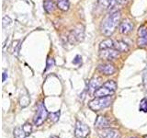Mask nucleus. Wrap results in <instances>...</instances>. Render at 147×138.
<instances>
[{
  "label": "nucleus",
  "mask_w": 147,
  "mask_h": 138,
  "mask_svg": "<svg viewBox=\"0 0 147 138\" xmlns=\"http://www.w3.org/2000/svg\"><path fill=\"white\" fill-rule=\"evenodd\" d=\"M119 55V52L115 48L103 49V50H100V52H99L100 58L103 60H108V61L118 58Z\"/></svg>",
  "instance_id": "nucleus-6"
},
{
  "label": "nucleus",
  "mask_w": 147,
  "mask_h": 138,
  "mask_svg": "<svg viewBox=\"0 0 147 138\" xmlns=\"http://www.w3.org/2000/svg\"><path fill=\"white\" fill-rule=\"evenodd\" d=\"M99 138H121V133L116 129L104 128L98 131Z\"/></svg>",
  "instance_id": "nucleus-8"
},
{
  "label": "nucleus",
  "mask_w": 147,
  "mask_h": 138,
  "mask_svg": "<svg viewBox=\"0 0 147 138\" xmlns=\"http://www.w3.org/2000/svg\"><path fill=\"white\" fill-rule=\"evenodd\" d=\"M22 128H23V130L25 131V133H26V135H30L31 133V131H32V127H31V124L30 123V122H26L24 125L22 126Z\"/></svg>",
  "instance_id": "nucleus-22"
},
{
  "label": "nucleus",
  "mask_w": 147,
  "mask_h": 138,
  "mask_svg": "<svg viewBox=\"0 0 147 138\" xmlns=\"http://www.w3.org/2000/svg\"><path fill=\"white\" fill-rule=\"evenodd\" d=\"M54 66V61L53 58H48L47 60V67H46L45 70H47V69H49L50 67H52Z\"/></svg>",
  "instance_id": "nucleus-26"
},
{
  "label": "nucleus",
  "mask_w": 147,
  "mask_h": 138,
  "mask_svg": "<svg viewBox=\"0 0 147 138\" xmlns=\"http://www.w3.org/2000/svg\"><path fill=\"white\" fill-rule=\"evenodd\" d=\"M90 133V129L86 124L83 123L79 121L76 122V129H75V135L76 137H86Z\"/></svg>",
  "instance_id": "nucleus-7"
},
{
  "label": "nucleus",
  "mask_w": 147,
  "mask_h": 138,
  "mask_svg": "<svg viewBox=\"0 0 147 138\" xmlns=\"http://www.w3.org/2000/svg\"><path fill=\"white\" fill-rule=\"evenodd\" d=\"M12 23V20L8 16H5L3 18V28L8 27Z\"/></svg>",
  "instance_id": "nucleus-24"
},
{
  "label": "nucleus",
  "mask_w": 147,
  "mask_h": 138,
  "mask_svg": "<svg viewBox=\"0 0 147 138\" xmlns=\"http://www.w3.org/2000/svg\"><path fill=\"white\" fill-rule=\"evenodd\" d=\"M59 117H60V110H57V112H51L49 113V116H48L49 120L52 122H58Z\"/></svg>",
  "instance_id": "nucleus-19"
},
{
  "label": "nucleus",
  "mask_w": 147,
  "mask_h": 138,
  "mask_svg": "<svg viewBox=\"0 0 147 138\" xmlns=\"http://www.w3.org/2000/svg\"><path fill=\"white\" fill-rule=\"evenodd\" d=\"M144 138H147V136H145V137H144Z\"/></svg>",
  "instance_id": "nucleus-33"
},
{
  "label": "nucleus",
  "mask_w": 147,
  "mask_h": 138,
  "mask_svg": "<svg viewBox=\"0 0 147 138\" xmlns=\"http://www.w3.org/2000/svg\"><path fill=\"white\" fill-rule=\"evenodd\" d=\"M27 136L25 131L22 127H17L14 130V137L15 138H25Z\"/></svg>",
  "instance_id": "nucleus-15"
},
{
  "label": "nucleus",
  "mask_w": 147,
  "mask_h": 138,
  "mask_svg": "<svg viewBox=\"0 0 147 138\" xmlns=\"http://www.w3.org/2000/svg\"><path fill=\"white\" fill-rule=\"evenodd\" d=\"M51 138H59V137H58V136H52Z\"/></svg>",
  "instance_id": "nucleus-31"
},
{
  "label": "nucleus",
  "mask_w": 147,
  "mask_h": 138,
  "mask_svg": "<svg viewBox=\"0 0 147 138\" xmlns=\"http://www.w3.org/2000/svg\"><path fill=\"white\" fill-rule=\"evenodd\" d=\"M7 71H4V73H3V82H5L6 81V79H7Z\"/></svg>",
  "instance_id": "nucleus-30"
},
{
  "label": "nucleus",
  "mask_w": 147,
  "mask_h": 138,
  "mask_svg": "<svg viewBox=\"0 0 147 138\" xmlns=\"http://www.w3.org/2000/svg\"><path fill=\"white\" fill-rule=\"evenodd\" d=\"M112 99L111 97H96L93 100H91L88 103V107L93 110V112H98L105 108L109 107L111 104Z\"/></svg>",
  "instance_id": "nucleus-3"
},
{
  "label": "nucleus",
  "mask_w": 147,
  "mask_h": 138,
  "mask_svg": "<svg viewBox=\"0 0 147 138\" xmlns=\"http://www.w3.org/2000/svg\"><path fill=\"white\" fill-rule=\"evenodd\" d=\"M117 89V84L113 80H108L103 85H101L95 91L94 96L96 97H109L112 96Z\"/></svg>",
  "instance_id": "nucleus-2"
},
{
  "label": "nucleus",
  "mask_w": 147,
  "mask_h": 138,
  "mask_svg": "<svg viewBox=\"0 0 147 138\" xmlns=\"http://www.w3.org/2000/svg\"><path fill=\"white\" fill-rule=\"evenodd\" d=\"M131 138H136V137H131Z\"/></svg>",
  "instance_id": "nucleus-32"
},
{
  "label": "nucleus",
  "mask_w": 147,
  "mask_h": 138,
  "mask_svg": "<svg viewBox=\"0 0 147 138\" xmlns=\"http://www.w3.org/2000/svg\"><path fill=\"white\" fill-rule=\"evenodd\" d=\"M126 3V0H117V4L119 5H123Z\"/></svg>",
  "instance_id": "nucleus-29"
},
{
  "label": "nucleus",
  "mask_w": 147,
  "mask_h": 138,
  "mask_svg": "<svg viewBox=\"0 0 147 138\" xmlns=\"http://www.w3.org/2000/svg\"><path fill=\"white\" fill-rule=\"evenodd\" d=\"M138 35L139 37L147 36V28L145 26H141L138 30Z\"/></svg>",
  "instance_id": "nucleus-23"
},
{
  "label": "nucleus",
  "mask_w": 147,
  "mask_h": 138,
  "mask_svg": "<svg viewBox=\"0 0 147 138\" xmlns=\"http://www.w3.org/2000/svg\"><path fill=\"white\" fill-rule=\"evenodd\" d=\"M30 96L28 95L27 93L25 95H21L20 99V102L21 107L24 108V107H26V106H28V105H29V103H30Z\"/></svg>",
  "instance_id": "nucleus-18"
},
{
  "label": "nucleus",
  "mask_w": 147,
  "mask_h": 138,
  "mask_svg": "<svg viewBox=\"0 0 147 138\" xmlns=\"http://www.w3.org/2000/svg\"><path fill=\"white\" fill-rule=\"evenodd\" d=\"M58 7L63 11H67L69 9V1L68 0H57Z\"/></svg>",
  "instance_id": "nucleus-17"
},
{
  "label": "nucleus",
  "mask_w": 147,
  "mask_h": 138,
  "mask_svg": "<svg viewBox=\"0 0 147 138\" xmlns=\"http://www.w3.org/2000/svg\"><path fill=\"white\" fill-rule=\"evenodd\" d=\"M49 113L46 110L45 106L42 102H40L38 106V109H37V112L35 114L34 117V124L36 126H40L42 124L46 119L48 118Z\"/></svg>",
  "instance_id": "nucleus-5"
},
{
  "label": "nucleus",
  "mask_w": 147,
  "mask_h": 138,
  "mask_svg": "<svg viewBox=\"0 0 147 138\" xmlns=\"http://www.w3.org/2000/svg\"><path fill=\"white\" fill-rule=\"evenodd\" d=\"M98 2L103 7H109V0H98Z\"/></svg>",
  "instance_id": "nucleus-25"
},
{
  "label": "nucleus",
  "mask_w": 147,
  "mask_h": 138,
  "mask_svg": "<svg viewBox=\"0 0 147 138\" xmlns=\"http://www.w3.org/2000/svg\"><path fill=\"white\" fill-rule=\"evenodd\" d=\"M142 80H144V89L147 92V71H145L144 73V76H142Z\"/></svg>",
  "instance_id": "nucleus-27"
},
{
  "label": "nucleus",
  "mask_w": 147,
  "mask_h": 138,
  "mask_svg": "<svg viewBox=\"0 0 147 138\" xmlns=\"http://www.w3.org/2000/svg\"><path fill=\"white\" fill-rule=\"evenodd\" d=\"M100 87V78L98 77H93L88 82V90L92 93H95V91Z\"/></svg>",
  "instance_id": "nucleus-12"
},
{
  "label": "nucleus",
  "mask_w": 147,
  "mask_h": 138,
  "mask_svg": "<svg viewBox=\"0 0 147 138\" xmlns=\"http://www.w3.org/2000/svg\"><path fill=\"white\" fill-rule=\"evenodd\" d=\"M139 110H141V112H147V99H142L141 100Z\"/></svg>",
  "instance_id": "nucleus-20"
},
{
  "label": "nucleus",
  "mask_w": 147,
  "mask_h": 138,
  "mask_svg": "<svg viewBox=\"0 0 147 138\" xmlns=\"http://www.w3.org/2000/svg\"><path fill=\"white\" fill-rule=\"evenodd\" d=\"M119 32H121V34H124V35H126V34H129L130 32L132 31L133 30V24H132V22L131 20H123L121 24H119Z\"/></svg>",
  "instance_id": "nucleus-10"
},
{
  "label": "nucleus",
  "mask_w": 147,
  "mask_h": 138,
  "mask_svg": "<svg viewBox=\"0 0 147 138\" xmlns=\"http://www.w3.org/2000/svg\"><path fill=\"white\" fill-rule=\"evenodd\" d=\"M109 126V120L102 116V115H99L96 118V122H95V127L98 128V129H104V128H107Z\"/></svg>",
  "instance_id": "nucleus-11"
},
{
  "label": "nucleus",
  "mask_w": 147,
  "mask_h": 138,
  "mask_svg": "<svg viewBox=\"0 0 147 138\" xmlns=\"http://www.w3.org/2000/svg\"><path fill=\"white\" fill-rule=\"evenodd\" d=\"M138 45H139L140 47L147 46V36L139 37V39H138Z\"/></svg>",
  "instance_id": "nucleus-21"
},
{
  "label": "nucleus",
  "mask_w": 147,
  "mask_h": 138,
  "mask_svg": "<svg viewBox=\"0 0 147 138\" xmlns=\"http://www.w3.org/2000/svg\"><path fill=\"white\" fill-rule=\"evenodd\" d=\"M85 38V28L79 24L76 26L68 35V41L71 44H77L81 43Z\"/></svg>",
  "instance_id": "nucleus-4"
},
{
  "label": "nucleus",
  "mask_w": 147,
  "mask_h": 138,
  "mask_svg": "<svg viewBox=\"0 0 147 138\" xmlns=\"http://www.w3.org/2000/svg\"><path fill=\"white\" fill-rule=\"evenodd\" d=\"M114 48L118 50L119 53H127L129 52V50H130V47H129V45L125 43V41H116L114 44Z\"/></svg>",
  "instance_id": "nucleus-13"
},
{
  "label": "nucleus",
  "mask_w": 147,
  "mask_h": 138,
  "mask_svg": "<svg viewBox=\"0 0 147 138\" xmlns=\"http://www.w3.org/2000/svg\"><path fill=\"white\" fill-rule=\"evenodd\" d=\"M114 44H115V43L112 40H110V39L105 40L100 43L99 49L103 50V49H108V48H114Z\"/></svg>",
  "instance_id": "nucleus-14"
},
{
  "label": "nucleus",
  "mask_w": 147,
  "mask_h": 138,
  "mask_svg": "<svg viewBox=\"0 0 147 138\" xmlns=\"http://www.w3.org/2000/svg\"><path fill=\"white\" fill-rule=\"evenodd\" d=\"M121 11L119 10L109 14L102 21V24H101V31H102V33L106 36H110L111 34H113V32L117 29L119 25V20H121Z\"/></svg>",
  "instance_id": "nucleus-1"
},
{
  "label": "nucleus",
  "mask_w": 147,
  "mask_h": 138,
  "mask_svg": "<svg viewBox=\"0 0 147 138\" xmlns=\"http://www.w3.org/2000/svg\"><path fill=\"white\" fill-rule=\"evenodd\" d=\"M81 62V56L80 55H76V58L74 59V61H73V64H77L78 63H80Z\"/></svg>",
  "instance_id": "nucleus-28"
},
{
  "label": "nucleus",
  "mask_w": 147,
  "mask_h": 138,
  "mask_svg": "<svg viewBox=\"0 0 147 138\" xmlns=\"http://www.w3.org/2000/svg\"><path fill=\"white\" fill-rule=\"evenodd\" d=\"M98 71L105 76H110L116 72V67L111 64H103L98 66Z\"/></svg>",
  "instance_id": "nucleus-9"
},
{
  "label": "nucleus",
  "mask_w": 147,
  "mask_h": 138,
  "mask_svg": "<svg viewBox=\"0 0 147 138\" xmlns=\"http://www.w3.org/2000/svg\"><path fill=\"white\" fill-rule=\"evenodd\" d=\"M44 9L47 13H52L54 10V4L53 0H45L44 1Z\"/></svg>",
  "instance_id": "nucleus-16"
}]
</instances>
